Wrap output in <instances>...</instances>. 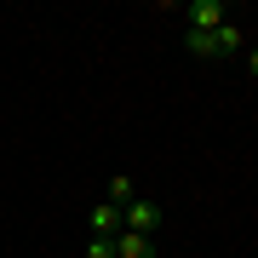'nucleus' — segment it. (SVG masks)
<instances>
[{"label":"nucleus","instance_id":"1","mask_svg":"<svg viewBox=\"0 0 258 258\" xmlns=\"http://www.w3.org/2000/svg\"><path fill=\"white\" fill-rule=\"evenodd\" d=\"M184 23L195 29V35H212V29L230 23V6H224V0H189V6H184Z\"/></svg>","mask_w":258,"mask_h":258},{"label":"nucleus","instance_id":"2","mask_svg":"<svg viewBox=\"0 0 258 258\" xmlns=\"http://www.w3.org/2000/svg\"><path fill=\"white\" fill-rule=\"evenodd\" d=\"M120 224H126L132 235H155L161 230V207L155 201H132V207H120Z\"/></svg>","mask_w":258,"mask_h":258},{"label":"nucleus","instance_id":"3","mask_svg":"<svg viewBox=\"0 0 258 258\" xmlns=\"http://www.w3.org/2000/svg\"><path fill=\"white\" fill-rule=\"evenodd\" d=\"M115 258H161V252H155V235H132V230H120V235H115Z\"/></svg>","mask_w":258,"mask_h":258},{"label":"nucleus","instance_id":"4","mask_svg":"<svg viewBox=\"0 0 258 258\" xmlns=\"http://www.w3.org/2000/svg\"><path fill=\"white\" fill-rule=\"evenodd\" d=\"M120 230H126V224H120V207H109V201H103V207H92V235H120Z\"/></svg>","mask_w":258,"mask_h":258},{"label":"nucleus","instance_id":"5","mask_svg":"<svg viewBox=\"0 0 258 258\" xmlns=\"http://www.w3.org/2000/svg\"><path fill=\"white\" fill-rule=\"evenodd\" d=\"M212 46H218V57H235L247 40H241V29H235V23H224V29H212Z\"/></svg>","mask_w":258,"mask_h":258},{"label":"nucleus","instance_id":"6","mask_svg":"<svg viewBox=\"0 0 258 258\" xmlns=\"http://www.w3.org/2000/svg\"><path fill=\"white\" fill-rule=\"evenodd\" d=\"M132 201H138L132 178H109V207H132Z\"/></svg>","mask_w":258,"mask_h":258},{"label":"nucleus","instance_id":"7","mask_svg":"<svg viewBox=\"0 0 258 258\" xmlns=\"http://www.w3.org/2000/svg\"><path fill=\"white\" fill-rule=\"evenodd\" d=\"M184 46H189V57H218V46H212V35H184Z\"/></svg>","mask_w":258,"mask_h":258},{"label":"nucleus","instance_id":"8","mask_svg":"<svg viewBox=\"0 0 258 258\" xmlns=\"http://www.w3.org/2000/svg\"><path fill=\"white\" fill-rule=\"evenodd\" d=\"M86 258H115V241H109V235H92V247H86Z\"/></svg>","mask_w":258,"mask_h":258},{"label":"nucleus","instance_id":"9","mask_svg":"<svg viewBox=\"0 0 258 258\" xmlns=\"http://www.w3.org/2000/svg\"><path fill=\"white\" fill-rule=\"evenodd\" d=\"M247 69H252V75H258V46H252V52H247Z\"/></svg>","mask_w":258,"mask_h":258}]
</instances>
